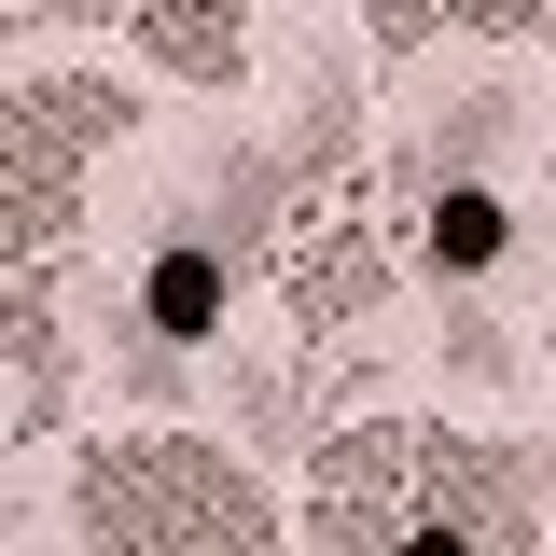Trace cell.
<instances>
[{
    "mask_svg": "<svg viewBox=\"0 0 556 556\" xmlns=\"http://www.w3.org/2000/svg\"><path fill=\"white\" fill-rule=\"evenodd\" d=\"M417 251H431V278H486L501 251H515V208L486 195V181H445V195H431V237H417Z\"/></svg>",
    "mask_w": 556,
    "mask_h": 556,
    "instance_id": "cell-8",
    "label": "cell"
},
{
    "mask_svg": "<svg viewBox=\"0 0 556 556\" xmlns=\"http://www.w3.org/2000/svg\"><path fill=\"white\" fill-rule=\"evenodd\" d=\"M445 362H459L473 390H515V334H501L486 306H459V320H445Z\"/></svg>",
    "mask_w": 556,
    "mask_h": 556,
    "instance_id": "cell-12",
    "label": "cell"
},
{
    "mask_svg": "<svg viewBox=\"0 0 556 556\" xmlns=\"http://www.w3.org/2000/svg\"><path fill=\"white\" fill-rule=\"evenodd\" d=\"M84 139H126V84H98V70L28 84V98H14V181H70Z\"/></svg>",
    "mask_w": 556,
    "mask_h": 556,
    "instance_id": "cell-3",
    "label": "cell"
},
{
    "mask_svg": "<svg viewBox=\"0 0 556 556\" xmlns=\"http://www.w3.org/2000/svg\"><path fill=\"white\" fill-rule=\"evenodd\" d=\"M223 390H237V417H251V445H306V431H320V404H306V362H237V376H223Z\"/></svg>",
    "mask_w": 556,
    "mask_h": 556,
    "instance_id": "cell-10",
    "label": "cell"
},
{
    "mask_svg": "<svg viewBox=\"0 0 556 556\" xmlns=\"http://www.w3.org/2000/svg\"><path fill=\"white\" fill-rule=\"evenodd\" d=\"M376 292H390V251H376V237H306V265H292V306H306L320 334H334V320H362Z\"/></svg>",
    "mask_w": 556,
    "mask_h": 556,
    "instance_id": "cell-6",
    "label": "cell"
},
{
    "mask_svg": "<svg viewBox=\"0 0 556 556\" xmlns=\"http://www.w3.org/2000/svg\"><path fill=\"white\" fill-rule=\"evenodd\" d=\"M84 529H126V543H265V515L237 501V473L208 445H98L84 459Z\"/></svg>",
    "mask_w": 556,
    "mask_h": 556,
    "instance_id": "cell-1",
    "label": "cell"
},
{
    "mask_svg": "<svg viewBox=\"0 0 556 556\" xmlns=\"http://www.w3.org/2000/svg\"><path fill=\"white\" fill-rule=\"evenodd\" d=\"M70 237H84L70 181H14V223H0V251H14V278H28V292H42V265H70Z\"/></svg>",
    "mask_w": 556,
    "mask_h": 556,
    "instance_id": "cell-11",
    "label": "cell"
},
{
    "mask_svg": "<svg viewBox=\"0 0 556 556\" xmlns=\"http://www.w3.org/2000/svg\"><path fill=\"white\" fill-rule=\"evenodd\" d=\"M306 167H348V70H320L306 84V139H292Z\"/></svg>",
    "mask_w": 556,
    "mask_h": 556,
    "instance_id": "cell-13",
    "label": "cell"
},
{
    "mask_svg": "<svg viewBox=\"0 0 556 556\" xmlns=\"http://www.w3.org/2000/svg\"><path fill=\"white\" fill-rule=\"evenodd\" d=\"M404 459H417V431H334V445H320L334 529H376V515H390V486H404Z\"/></svg>",
    "mask_w": 556,
    "mask_h": 556,
    "instance_id": "cell-7",
    "label": "cell"
},
{
    "mask_svg": "<svg viewBox=\"0 0 556 556\" xmlns=\"http://www.w3.org/2000/svg\"><path fill=\"white\" fill-rule=\"evenodd\" d=\"M70 417V334L42 320V292H14V431H56Z\"/></svg>",
    "mask_w": 556,
    "mask_h": 556,
    "instance_id": "cell-9",
    "label": "cell"
},
{
    "mask_svg": "<svg viewBox=\"0 0 556 556\" xmlns=\"http://www.w3.org/2000/svg\"><path fill=\"white\" fill-rule=\"evenodd\" d=\"M445 28H473V14H431V0H404V14H376V56H431Z\"/></svg>",
    "mask_w": 556,
    "mask_h": 556,
    "instance_id": "cell-14",
    "label": "cell"
},
{
    "mask_svg": "<svg viewBox=\"0 0 556 556\" xmlns=\"http://www.w3.org/2000/svg\"><path fill=\"white\" fill-rule=\"evenodd\" d=\"M139 56H167L181 84H237V70H251V14H223V0H181V14H139Z\"/></svg>",
    "mask_w": 556,
    "mask_h": 556,
    "instance_id": "cell-5",
    "label": "cell"
},
{
    "mask_svg": "<svg viewBox=\"0 0 556 556\" xmlns=\"http://www.w3.org/2000/svg\"><path fill=\"white\" fill-rule=\"evenodd\" d=\"M223 292H237V265H223V251H195V237H153V265H139V334H167V348L223 334Z\"/></svg>",
    "mask_w": 556,
    "mask_h": 556,
    "instance_id": "cell-4",
    "label": "cell"
},
{
    "mask_svg": "<svg viewBox=\"0 0 556 556\" xmlns=\"http://www.w3.org/2000/svg\"><path fill=\"white\" fill-rule=\"evenodd\" d=\"M404 486H431V543L529 529V459H515V445H473V431H417Z\"/></svg>",
    "mask_w": 556,
    "mask_h": 556,
    "instance_id": "cell-2",
    "label": "cell"
}]
</instances>
